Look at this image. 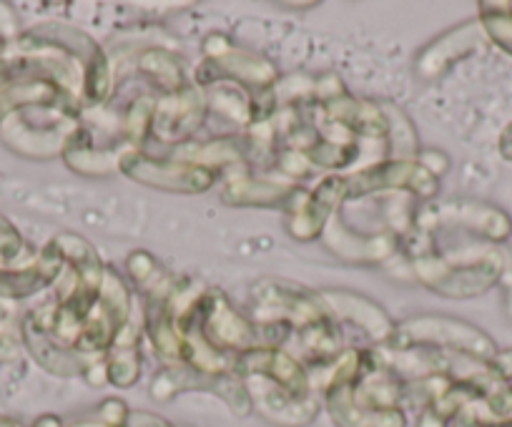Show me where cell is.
I'll return each mask as SVG.
<instances>
[{"label": "cell", "instance_id": "4", "mask_svg": "<svg viewBox=\"0 0 512 427\" xmlns=\"http://www.w3.org/2000/svg\"><path fill=\"white\" fill-rule=\"evenodd\" d=\"M126 427H174V425L161 420V417L151 415V412H131V415H128Z\"/></svg>", "mask_w": 512, "mask_h": 427}, {"label": "cell", "instance_id": "2", "mask_svg": "<svg viewBox=\"0 0 512 427\" xmlns=\"http://www.w3.org/2000/svg\"><path fill=\"white\" fill-rule=\"evenodd\" d=\"M61 267V249H58L56 242L48 244L41 252V257H38V262H33L31 267L16 269V272H0V297H28V294L38 292V289L48 287V284L58 277Z\"/></svg>", "mask_w": 512, "mask_h": 427}, {"label": "cell", "instance_id": "6", "mask_svg": "<svg viewBox=\"0 0 512 427\" xmlns=\"http://www.w3.org/2000/svg\"><path fill=\"white\" fill-rule=\"evenodd\" d=\"M33 427H63V422L53 415H43V417H38L36 425Z\"/></svg>", "mask_w": 512, "mask_h": 427}, {"label": "cell", "instance_id": "5", "mask_svg": "<svg viewBox=\"0 0 512 427\" xmlns=\"http://www.w3.org/2000/svg\"><path fill=\"white\" fill-rule=\"evenodd\" d=\"M417 427H447V422L442 420L440 415H435V412L427 407V410L420 412V420H417Z\"/></svg>", "mask_w": 512, "mask_h": 427}, {"label": "cell", "instance_id": "1", "mask_svg": "<svg viewBox=\"0 0 512 427\" xmlns=\"http://www.w3.org/2000/svg\"><path fill=\"white\" fill-rule=\"evenodd\" d=\"M251 405L262 412L269 422L282 427H304L317 417L319 400L317 395L307 397V400H297L289 392L279 390L277 385H267L262 390L249 392Z\"/></svg>", "mask_w": 512, "mask_h": 427}, {"label": "cell", "instance_id": "3", "mask_svg": "<svg viewBox=\"0 0 512 427\" xmlns=\"http://www.w3.org/2000/svg\"><path fill=\"white\" fill-rule=\"evenodd\" d=\"M23 249V242L21 237H18L16 229L11 227V224L6 222V219L0 217V259H16L18 254H21Z\"/></svg>", "mask_w": 512, "mask_h": 427}, {"label": "cell", "instance_id": "7", "mask_svg": "<svg viewBox=\"0 0 512 427\" xmlns=\"http://www.w3.org/2000/svg\"><path fill=\"white\" fill-rule=\"evenodd\" d=\"M0 427H18V422L8 420V417H0Z\"/></svg>", "mask_w": 512, "mask_h": 427}]
</instances>
